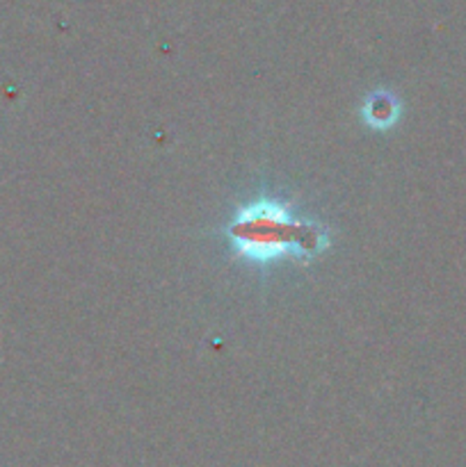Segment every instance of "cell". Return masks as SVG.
Masks as SVG:
<instances>
[{
  "instance_id": "6da1fadb",
  "label": "cell",
  "mask_w": 466,
  "mask_h": 467,
  "mask_svg": "<svg viewBox=\"0 0 466 467\" xmlns=\"http://www.w3.org/2000/svg\"><path fill=\"white\" fill-rule=\"evenodd\" d=\"M236 258L256 267L279 263L309 265L327 246V228L306 219L291 203L260 194L242 205L224 226Z\"/></svg>"
},
{
  "instance_id": "7a4b0ae2",
  "label": "cell",
  "mask_w": 466,
  "mask_h": 467,
  "mask_svg": "<svg viewBox=\"0 0 466 467\" xmlns=\"http://www.w3.org/2000/svg\"><path fill=\"white\" fill-rule=\"evenodd\" d=\"M400 117V100L387 91H375L364 103V119L373 128H391Z\"/></svg>"
}]
</instances>
